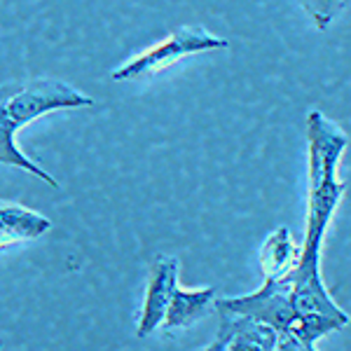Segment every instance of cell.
<instances>
[{"label":"cell","mask_w":351,"mask_h":351,"mask_svg":"<svg viewBox=\"0 0 351 351\" xmlns=\"http://www.w3.org/2000/svg\"><path fill=\"white\" fill-rule=\"evenodd\" d=\"M347 134L321 110L307 115V167H309V195H307V228H304L302 256L288 281L293 286V307L298 319L302 316H330L349 326V314L328 293L321 276V246L332 213L344 197V183L337 178V167L347 150Z\"/></svg>","instance_id":"obj_1"},{"label":"cell","mask_w":351,"mask_h":351,"mask_svg":"<svg viewBox=\"0 0 351 351\" xmlns=\"http://www.w3.org/2000/svg\"><path fill=\"white\" fill-rule=\"evenodd\" d=\"M94 99L82 94L73 84L54 77H28L14 80L0 87V122L21 129L24 124L38 120L45 112L87 108Z\"/></svg>","instance_id":"obj_2"},{"label":"cell","mask_w":351,"mask_h":351,"mask_svg":"<svg viewBox=\"0 0 351 351\" xmlns=\"http://www.w3.org/2000/svg\"><path fill=\"white\" fill-rule=\"evenodd\" d=\"M228 40L220 36H213V33L204 31L199 26H183L176 28L167 40L152 45L150 49L141 52L138 56H134L132 61H127L124 66L115 68L110 73V77L115 82H124V80H143V77H150L155 73L164 71L176 61H180L183 56L190 54H199V52H211V49H220L228 47Z\"/></svg>","instance_id":"obj_3"},{"label":"cell","mask_w":351,"mask_h":351,"mask_svg":"<svg viewBox=\"0 0 351 351\" xmlns=\"http://www.w3.org/2000/svg\"><path fill=\"white\" fill-rule=\"evenodd\" d=\"M293 286L288 276L281 279H265L258 291L237 298H216L218 311L243 314L256 321L271 326L274 330L286 332L298 324V311L293 307Z\"/></svg>","instance_id":"obj_4"},{"label":"cell","mask_w":351,"mask_h":351,"mask_svg":"<svg viewBox=\"0 0 351 351\" xmlns=\"http://www.w3.org/2000/svg\"><path fill=\"white\" fill-rule=\"evenodd\" d=\"M178 271L180 263L173 256H160L150 265L143 309H141V319L138 326H136V335L138 337H148L162 328L167 309L171 304V298L176 288H178Z\"/></svg>","instance_id":"obj_5"},{"label":"cell","mask_w":351,"mask_h":351,"mask_svg":"<svg viewBox=\"0 0 351 351\" xmlns=\"http://www.w3.org/2000/svg\"><path fill=\"white\" fill-rule=\"evenodd\" d=\"M220 328L216 339L225 347V351H274L279 330L271 326L256 321L243 314H230L218 311Z\"/></svg>","instance_id":"obj_6"},{"label":"cell","mask_w":351,"mask_h":351,"mask_svg":"<svg viewBox=\"0 0 351 351\" xmlns=\"http://www.w3.org/2000/svg\"><path fill=\"white\" fill-rule=\"evenodd\" d=\"M49 230H52V220L45 218L43 213L14 202H0V251L14 243L40 239Z\"/></svg>","instance_id":"obj_7"},{"label":"cell","mask_w":351,"mask_h":351,"mask_svg":"<svg viewBox=\"0 0 351 351\" xmlns=\"http://www.w3.org/2000/svg\"><path fill=\"white\" fill-rule=\"evenodd\" d=\"M216 288H176L171 304L164 316L162 330L173 332V330H185V328L195 326L197 321H202L204 316H208V311L216 309Z\"/></svg>","instance_id":"obj_8"},{"label":"cell","mask_w":351,"mask_h":351,"mask_svg":"<svg viewBox=\"0 0 351 351\" xmlns=\"http://www.w3.org/2000/svg\"><path fill=\"white\" fill-rule=\"evenodd\" d=\"M300 256H302V243L293 239L288 228H279L271 232L260 248V271L265 279H281L295 269Z\"/></svg>","instance_id":"obj_9"},{"label":"cell","mask_w":351,"mask_h":351,"mask_svg":"<svg viewBox=\"0 0 351 351\" xmlns=\"http://www.w3.org/2000/svg\"><path fill=\"white\" fill-rule=\"evenodd\" d=\"M16 132H19V129H14L12 124L0 122V164L21 169V171H26V173L38 176V178L45 180L47 185H52V188H59V180H56L52 173H47L45 169L38 167V164L16 145V138H14Z\"/></svg>","instance_id":"obj_10"},{"label":"cell","mask_w":351,"mask_h":351,"mask_svg":"<svg viewBox=\"0 0 351 351\" xmlns=\"http://www.w3.org/2000/svg\"><path fill=\"white\" fill-rule=\"evenodd\" d=\"M351 3V0H300L302 10L307 12V16L314 21L316 28H328L332 21L337 19L339 14L344 12V8Z\"/></svg>","instance_id":"obj_11"},{"label":"cell","mask_w":351,"mask_h":351,"mask_svg":"<svg viewBox=\"0 0 351 351\" xmlns=\"http://www.w3.org/2000/svg\"><path fill=\"white\" fill-rule=\"evenodd\" d=\"M274 351H316V347L311 342H307V339L300 337L295 330H286V332H279Z\"/></svg>","instance_id":"obj_12"},{"label":"cell","mask_w":351,"mask_h":351,"mask_svg":"<svg viewBox=\"0 0 351 351\" xmlns=\"http://www.w3.org/2000/svg\"><path fill=\"white\" fill-rule=\"evenodd\" d=\"M213 351H225V347L218 342V339H213Z\"/></svg>","instance_id":"obj_13"},{"label":"cell","mask_w":351,"mask_h":351,"mask_svg":"<svg viewBox=\"0 0 351 351\" xmlns=\"http://www.w3.org/2000/svg\"><path fill=\"white\" fill-rule=\"evenodd\" d=\"M197 351H213V342L208 344V347H204V349H197Z\"/></svg>","instance_id":"obj_14"},{"label":"cell","mask_w":351,"mask_h":351,"mask_svg":"<svg viewBox=\"0 0 351 351\" xmlns=\"http://www.w3.org/2000/svg\"><path fill=\"white\" fill-rule=\"evenodd\" d=\"M0 347H3V339H0Z\"/></svg>","instance_id":"obj_15"}]
</instances>
